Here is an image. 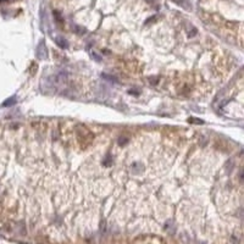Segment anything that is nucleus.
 Wrapping results in <instances>:
<instances>
[{"instance_id": "1", "label": "nucleus", "mask_w": 244, "mask_h": 244, "mask_svg": "<svg viewBox=\"0 0 244 244\" xmlns=\"http://www.w3.org/2000/svg\"><path fill=\"white\" fill-rule=\"evenodd\" d=\"M76 138L79 143V146L82 149H86L87 146L91 145L93 140V133L84 124H78L76 127Z\"/></svg>"}, {"instance_id": "2", "label": "nucleus", "mask_w": 244, "mask_h": 244, "mask_svg": "<svg viewBox=\"0 0 244 244\" xmlns=\"http://www.w3.org/2000/svg\"><path fill=\"white\" fill-rule=\"evenodd\" d=\"M91 57H92L94 61H102V57H100V55H98L95 51H92V53H91Z\"/></svg>"}, {"instance_id": "3", "label": "nucleus", "mask_w": 244, "mask_h": 244, "mask_svg": "<svg viewBox=\"0 0 244 244\" xmlns=\"http://www.w3.org/2000/svg\"><path fill=\"white\" fill-rule=\"evenodd\" d=\"M57 44H59L62 49H66V48H67V43H66L64 39H57Z\"/></svg>"}, {"instance_id": "4", "label": "nucleus", "mask_w": 244, "mask_h": 244, "mask_svg": "<svg viewBox=\"0 0 244 244\" xmlns=\"http://www.w3.org/2000/svg\"><path fill=\"white\" fill-rule=\"evenodd\" d=\"M13 103H15V98H10V99H7V102H5L2 104V106H9V105H12Z\"/></svg>"}, {"instance_id": "5", "label": "nucleus", "mask_w": 244, "mask_h": 244, "mask_svg": "<svg viewBox=\"0 0 244 244\" xmlns=\"http://www.w3.org/2000/svg\"><path fill=\"white\" fill-rule=\"evenodd\" d=\"M173 1H176L177 4H179V5H182V6H184V7H187V5L184 4L186 2V0H173Z\"/></svg>"}, {"instance_id": "6", "label": "nucleus", "mask_w": 244, "mask_h": 244, "mask_svg": "<svg viewBox=\"0 0 244 244\" xmlns=\"http://www.w3.org/2000/svg\"><path fill=\"white\" fill-rule=\"evenodd\" d=\"M239 178H241V181H243L244 182V170H242V171L239 172Z\"/></svg>"}]
</instances>
